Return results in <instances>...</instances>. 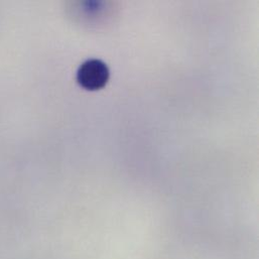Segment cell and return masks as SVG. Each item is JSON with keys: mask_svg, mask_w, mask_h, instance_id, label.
I'll return each mask as SVG.
<instances>
[{"mask_svg": "<svg viewBox=\"0 0 259 259\" xmlns=\"http://www.w3.org/2000/svg\"><path fill=\"white\" fill-rule=\"evenodd\" d=\"M109 80V70L100 60H88L83 63L77 73L78 83L85 89L97 91L102 89Z\"/></svg>", "mask_w": 259, "mask_h": 259, "instance_id": "cell-1", "label": "cell"}]
</instances>
